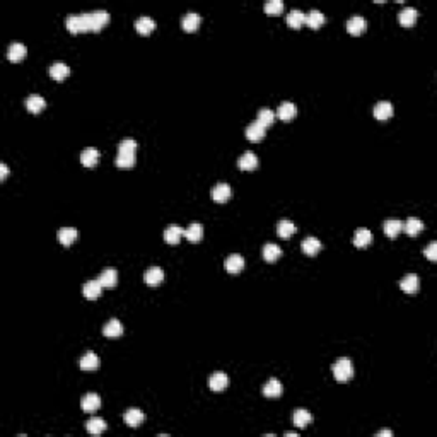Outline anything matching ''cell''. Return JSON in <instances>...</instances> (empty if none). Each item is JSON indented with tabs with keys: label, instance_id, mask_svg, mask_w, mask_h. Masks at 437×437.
Returning <instances> with one entry per match:
<instances>
[{
	"label": "cell",
	"instance_id": "cell-16",
	"mask_svg": "<svg viewBox=\"0 0 437 437\" xmlns=\"http://www.w3.org/2000/svg\"><path fill=\"white\" fill-rule=\"evenodd\" d=\"M374 116L381 121L391 118L393 116V105H391L390 101H379L376 106H374Z\"/></svg>",
	"mask_w": 437,
	"mask_h": 437
},
{
	"label": "cell",
	"instance_id": "cell-37",
	"mask_svg": "<svg viewBox=\"0 0 437 437\" xmlns=\"http://www.w3.org/2000/svg\"><path fill=\"white\" fill-rule=\"evenodd\" d=\"M86 429H87L89 434L98 436V434H101V432L106 431V422L103 420V418H99V417H92L91 420L86 424Z\"/></svg>",
	"mask_w": 437,
	"mask_h": 437
},
{
	"label": "cell",
	"instance_id": "cell-21",
	"mask_svg": "<svg viewBox=\"0 0 437 437\" xmlns=\"http://www.w3.org/2000/svg\"><path fill=\"white\" fill-rule=\"evenodd\" d=\"M297 109H296V105L290 101H284L282 105L279 106V109H277V116L280 118V120L284 121H289L292 120L294 116H296Z\"/></svg>",
	"mask_w": 437,
	"mask_h": 437
},
{
	"label": "cell",
	"instance_id": "cell-40",
	"mask_svg": "<svg viewBox=\"0 0 437 437\" xmlns=\"http://www.w3.org/2000/svg\"><path fill=\"white\" fill-rule=\"evenodd\" d=\"M294 232H296V225H294V222L287 220V218L280 220L279 225H277V234H279L280 238H284V239L290 238Z\"/></svg>",
	"mask_w": 437,
	"mask_h": 437
},
{
	"label": "cell",
	"instance_id": "cell-28",
	"mask_svg": "<svg viewBox=\"0 0 437 437\" xmlns=\"http://www.w3.org/2000/svg\"><path fill=\"white\" fill-rule=\"evenodd\" d=\"M398 19H400L401 26L412 27L415 24V21H417V10H415L414 7H405V9L400 12V16H398Z\"/></svg>",
	"mask_w": 437,
	"mask_h": 437
},
{
	"label": "cell",
	"instance_id": "cell-30",
	"mask_svg": "<svg viewBox=\"0 0 437 437\" xmlns=\"http://www.w3.org/2000/svg\"><path fill=\"white\" fill-rule=\"evenodd\" d=\"M185 238L188 239L190 242H198L200 239L203 238V227L202 224H190L188 229H185Z\"/></svg>",
	"mask_w": 437,
	"mask_h": 437
},
{
	"label": "cell",
	"instance_id": "cell-31",
	"mask_svg": "<svg viewBox=\"0 0 437 437\" xmlns=\"http://www.w3.org/2000/svg\"><path fill=\"white\" fill-rule=\"evenodd\" d=\"M309 422H311V414L307 410H304V408H297V410L294 412V425H296L297 429H306Z\"/></svg>",
	"mask_w": 437,
	"mask_h": 437
},
{
	"label": "cell",
	"instance_id": "cell-1",
	"mask_svg": "<svg viewBox=\"0 0 437 437\" xmlns=\"http://www.w3.org/2000/svg\"><path fill=\"white\" fill-rule=\"evenodd\" d=\"M65 26L72 34L86 33V31H92L91 27V14H82V16H70L65 21Z\"/></svg>",
	"mask_w": 437,
	"mask_h": 437
},
{
	"label": "cell",
	"instance_id": "cell-8",
	"mask_svg": "<svg viewBox=\"0 0 437 437\" xmlns=\"http://www.w3.org/2000/svg\"><path fill=\"white\" fill-rule=\"evenodd\" d=\"M101 407V398L96 393H87L84 398H82V410L87 412V414H94L96 410H99Z\"/></svg>",
	"mask_w": 437,
	"mask_h": 437
},
{
	"label": "cell",
	"instance_id": "cell-41",
	"mask_svg": "<svg viewBox=\"0 0 437 437\" xmlns=\"http://www.w3.org/2000/svg\"><path fill=\"white\" fill-rule=\"evenodd\" d=\"M275 116L277 114L273 113L272 109L268 108H262L258 111V121L263 125V127H270V125H273V121H275Z\"/></svg>",
	"mask_w": 437,
	"mask_h": 437
},
{
	"label": "cell",
	"instance_id": "cell-24",
	"mask_svg": "<svg viewBox=\"0 0 437 437\" xmlns=\"http://www.w3.org/2000/svg\"><path fill=\"white\" fill-rule=\"evenodd\" d=\"M103 333H105V336H108V338H118V336L123 335V325H121L118 320H109L108 323L105 325V328H103Z\"/></svg>",
	"mask_w": 437,
	"mask_h": 437
},
{
	"label": "cell",
	"instance_id": "cell-25",
	"mask_svg": "<svg viewBox=\"0 0 437 437\" xmlns=\"http://www.w3.org/2000/svg\"><path fill=\"white\" fill-rule=\"evenodd\" d=\"M24 105H26L27 111H31V113H40V111L44 109V106H46V101H44L41 96L31 94L29 98L24 101Z\"/></svg>",
	"mask_w": 437,
	"mask_h": 437
},
{
	"label": "cell",
	"instance_id": "cell-19",
	"mask_svg": "<svg viewBox=\"0 0 437 437\" xmlns=\"http://www.w3.org/2000/svg\"><path fill=\"white\" fill-rule=\"evenodd\" d=\"M238 166H239V169H242V171H253V169H256V166H258V157H256L253 152H246V154H242L241 157H239Z\"/></svg>",
	"mask_w": 437,
	"mask_h": 437
},
{
	"label": "cell",
	"instance_id": "cell-17",
	"mask_svg": "<svg viewBox=\"0 0 437 437\" xmlns=\"http://www.w3.org/2000/svg\"><path fill=\"white\" fill-rule=\"evenodd\" d=\"M224 266L229 273H239L242 268H244V258H242L241 255H231V256H227Z\"/></svg>",
	"mask_w": 437,
	"mask_h": 437
},
{
	"label": "cell",
	"instance_id": "cell-9",
	"mask_svg": "<svg viewBox=\"0 0 437 437\" xmlns=\"http://www.w3.org/2000/svg\"><path fill=\"white\" fill-rule=\"evenodd\" d=\"M229 384V377L225 372H214L212 376L209 377V388L212 391H222L225 390Z\"/></svg>",
	"mask_w": 437,
	"mask_h": 437
},
{
	"label": "cell",
	"instance_id": "cell-47",
	"mask_svg": "<svg viewBox=\"0 0 437 437\" xmlns=\"http://www.w3.org/2000/svg\"><path fill=\"white\" fill-rule=\"evenodd\" d=\"M377 436H379V437H383V436L384 437H391V436H393V432H391V431H379V432H377Z\"/></svg>",
	"mask_w": 437,
	"mask_h": 437
},
{
	"label": "cell",
	"instance_id": "cell-12",
	"mask_svg": "<svg viewBox=\"0 0 437 437\" xmlns=\"http://www.w3.org/2000/svg\"><path fill=\"white\" fill-rule=\"evenodd\" d=\"M99 282H101L103 289H113L118 282V273L114 268H105L103 273L99 275Z\"/></svg>",
	"mask_w": 437,
	"mask_h": 437
},
{
	"label": "cell",
	"instance_id": "cell-43",
	"mask_svg": "<svg viewBox=\"0 0 437 437\" xmlns=\"http://www.w3.org/2000/svg\"><path fill=\"white\" fill-rule=\"evenodd\" d=\"M135 151H137V142L131 138L121 140L118 145V154H135Z\"/></svg>",
	"mask_w": 437,
	"mask_h": 437
},
{
	"label": "cell",
	"instance_id": "cell-5",
	"mask_svg": "<svg viewBox=\"0 0 437 437\" xmlns=\"http://www.w3.org/2000/svg\"><path fill=\"white\" fill-rule=\"evenodd\" d=\"M366 27H367V22L362 16H353L347 21V31H349L350 34H353V36L362 34L364 31H366Z\"/></svg>",
	"mask_w": 437,
	"mask_h": 437
},
{
	"label": "cell",
	"instance_id": "cell-27",
	"mask_svg": "<svg viewBox=\"0 0 437 437\" xmlns=\"http://www.w3.org/2000/svg\"><path fill=\"white\" fill-rule=\"evenodd\" d=\"M401 231H403V222L398 220V218H388L384 222V234L388 238H396Z\"/></svg>",
	"mask_w": 437,
	"mask_h": 437
},
{
	"label": "cell",
	"instance_id": "cell-4",
	"mask_svg": "<svg viewBox=\"0 0 437 437\" xmlns=\"http://www.w3.org/2000/svg\"><path fill=\"white\" fill-rule=\"evenodd\" d=\"M231 197H232V190L227 183H218V185L214 186L212 198L216 200L217 203H225Z\"/></svg>",
	"mask_w": 437,
	"mask_h": 437
},
{
	"label": "cell",
	"instance_id": "cell-15",
	"mask_svg": "<svg viewBox=\"0 0 437 437\" xmlns=\"http://www.w3.org/2000/svg\"><path fill=\"white\" fill-rule=\"evenodd\" d=\"M135 29H137V33H140V34H151L152 31L155 29V21L152 19V17L142 16L135 21Z\"/></svg>",
	"mask_w": 437,
	"mask_h": 437
},
{
	"label": "cell",
	"instance_id": "cell-7",
	"mask_svg": "<svg viewBox=\"0 0 437 437\" xmlns=\"http://www.w3.org/2000/svg\"><path fill=\"white\" fill-rule=\"evenodd\" d=\"M265 130H266V128L263 127V125L260 123L258 120L253 121V123L249 125L248 128H246V138H248L249 142H260V140H263V137H265Z\"/></svg>",
	"mask_w": 437,
	"mask_h": 437
},
{
	"label": "cell",
	"instance_id": "cell-34",
	"mask_svg": "<svg viewBox=\"0 0 437 437\" xmlns=\"http://www.w3.org/2000/svg\"><path fill=\"white\" fill-rule=\"evenodd\" d=\"M26 55V46L22 43H12L9 46V51H7V57H9L10 62H21Z\"/></svg>",
	"mask_w": 437,
	"mask_h": 437
},
{
	"label": "cell",
	"instance_id": "cell-36",
	"mask_svg": "<svg viewBox=\"0 0 437 437\" xmlns=\"http://www.w3.org/2000/svg\"><path fill=\"white\" fill-rule=\"evenodd\" d=\"M282 256V249L279 248L277 244H265V248H263V258L266 260L268 263H275L277 260Z\"/></svg>",
	"mask_w": 437,
	"mask_h": 437
},
{
	"label": "cell",
	"instance_id": "cell-46",
	"mask_svg": "<svg viewBox=\"0 0 437 437\" xmlns=\"http://www.w3.org/2000/svg\"><path fill=\"white\" fill-rule=\"evenodd\" d=\"M7 175H9V169H7V164L2 162V164H0V179L3 181V179L7 178Z\"/></svg>",
	"mask_w": 437,
	"mask_h": 437
},
{
	"label": "cell",
	"instance_id": "cell-32",
	"mask_svg": "<svg viewBox=\"0 0 437 437\" xmlns=\"http://www.w3.org/2000/svg\"><path fill=\"white\" fill-rule=\"evenodd\" d=\"M77 239V231L74 227H62L58 231V241L64 246H70Z\"/></svg>",
	"mask_w": 437,
	"mask_h": 437
},
{
	"label": "cell",
	"instance_id": "cell-45",
	"mask_svg": "<svg viewBox=\"0 0 437 437\" xmlns=\"http://www.w3.org/2000/svg\"><path fill=\"white\" fill-rule=\"evenodd\" d=\"M424 255L427 256V258L431 260V262H436V260H437V242H436V241H432L431 244H429L427 248H425Z\"/></svg>",
	"mask_w": 437,
	"mask_h": 437
},
{
	"label": "cell",
	"instance_id": "cell-23",
	"mask_svg": "<svg viewBox=\"0 0 437 437\" xmlns=\"http://www.w3.org/2000/svg\"><path fill=\"white\" fill-rule=\"evenodd\" d=\"M68 74H70V68H68V65H65L64 62H55V64L50 67V75L55 79V81H64V79L68 77Z\"/></svg>",
	"mask_w": 437,
	"mask_h": 437
},
{
	"label": "cell",
	"instance_id": "cell-14",
	"mask_svg": "<svg viewBox=\"0 0 437 437\" xmlns=\"http://www.w3.org/2000/svg\"><path fill=\"white\" fill-rule=\"evenodd\" d=\"M371 241H372V232H371L369 229H366V227L357 229L355 236H353V244H355L357 248H366V246L371 244Z\"/></svg>",
	"mask_w": 437,
	"mask_h": 437
},
{
	"label": "cell",
	"instance_id": "cell-6",
	"mask_svg": "<svg viewBox=\"0 0 437 437\" xmlns=\"http://www.w3.org/2000/svg\"><path fill=\"white\" fill-rule=\"evenodd\" d=\"M144 280H145V284H147V285L155 287V285H159L162 280H164V272H162L159 266H151V268L145 270Z\"/></svg>",
	"mask_w": 437,
	"mask_h": 437
},
{
	"label": "cell",
	"instance_id": "cell-3",
	"mask_svg": "<svg viewBox=\"0 0 437 437\" xmlns=\"http://www.w3.org/2000/svg\"><path fill=\"white\" fill-rule=\"evenodd\" d=\"M89 14H91V27L96 33L101 31L109 22V14L106 10H94V12H89Z\"/></svg>",
	"mask_w": 437,
	"mask_h": 437
},
{
	"label": "cell",
	"instance_id": "cell-42",
	"mask_svg": "<svg viewBox=\"0 0 437 437\" xmlns=\"http://www.w3.org/2000/svg\"><path fill=\"white\" fill-rule=\"evenodd\" d=\"M284 10V3L280 0H268L265 3V12L268 16H280Z\"/></svg>",
	"mask_w": 437,
	"mask_h": 437
},
{
	"label": "cell",
	"instance_id": "cell-22",
	"mask_svg": "<svg viewBox=\"0 0 437 437\" xmlns=\"http://www.w3.org/2000/svg\"><path fill=\"white\" fill-rule=\"evenodd\" d=\"M400 289L407 294H415L418 290V277L415 273H410V275L403 277L400 282Z\"/></svg>",
	"mask_w": 437,
	"mask_h": 437
},
{
	"label": "cell",
	"instance_id": "cell-13",
	"mask_svg": "<svg viewBox=\"0 0 437 437\" xmlns=\"http://www.w3.org/2000/svg\"><path fill=\"white\" fill-rule=\"evenodd\" d=\"M200 22H202V19H200L198 14H197V12H188L181 19V27L186 31V33H193V31L198 29Z\"/></svg>",
	"mask_w": 437,
	"mask_h": 437
},
{
	"label": "cell",
	"instance_id": "cell-33",
	"mask_svg": "<svg viewBox=\"0 0 437 437\" xmlns=\"http://www.w3.org/2000/svg\"><path fill=\"white\" fill-rule=\"evenodd\" d=\"M81 367L84 371H94L99 367V357L94 352H87L82 355L81 359Z\"/></svg>",
	"mask_w": 437,
	"mask_h": 437
},
{
	"label": "cell",
	"instance_id": "cell-39",
	"mask_svg": "<svg viewBox=\"0 0 437 437\" xmlns=\"http://www.w3.org/2000/svg\"><path fill=\"white\" fill-rule=\"evenodd\" d=\"M403 229L405 232H407L408 236H417L418 232L424 229V222L420 220V218H415V217H410L407 222L403 224Z\"/></svg>",
	"mask_w": 437,
	"mask_h": 437
},
{
	"label": "cell",
	"instance_id": "cell-35",
	"mask_svg": "<svg viewBox=\"0 0 437 437\" xmlns=\"http://www.w3.org/2000/svg\"><path fill=\"white\" fill-rule=\"evenodd\" d=\"M321 249V242L320 239L313 238V236H309V238H306L303 241V251L306 253L307 256H314L318 251Z\"/></svg>",
	"mask_w": 437,
	"mask_h": 437
},
{
	"label": "cell",
	"instance_id": "cell-26",
	"mask_svg": "<svg viewBox=\"0 0 437 437\" xmlns=\"http://www.w3.org/2000/svg\"><path fill=\"white\" fill-rule=\"evenodd\" d=\"M144 414H142V410H138V408H130V410H127V414H125V422H127L128 427H138V425H142V422H144Z\"/></svg>",
	"mask_w": 437,
	"mask_h": 437
},
{
	"label": "cell",
	"instance_id": "cell-10",
	"mask_svg": "<svg viewBox=\"0 0 437 437\" xmlns=\"http://www.w3.org/2000/svg\"><path fill=\"white\" fill-rule=\"evenodd\" d=\"M99 161V151L94 147H87L82 151V155H81V162L82 166H86V168H94L96 164H98Z\"/></svg>",
	"mask_w": 437,
	"mask_h": 437
},
{
	"label": "cell",
	"instance_id": "cell-2",
	"mask_svg": "<svg viewBox=\"0 0 437 437\" xmlns=\"http://www.w3.org/2000/svg\"><path fill=\"white\" fill-rule=\"evenodd\" d=\"M333 376H335L336 381H340V383H345V381L352 379L353 377V366L352 362H350V359H347V357H342V359H338L335 364H333Z\"/></svg>",
	"mask_w": 437,
	"mask_h": 437
},
{
	"label": "cell",
	"instance_id": "cell-18",
	"mask_svg": "<svg viewBox=\"0 0 437 437\" xmlns=\"http://www.w3.org/2000/svg\"><path fill=\"white\" fill-rule=\"evenodd\" d=\"M101 290H103V285L99 280H89V282L84 284V287H82V294H84L87 299H96V297L101 296Z\"/></svg>",
	"mask_w": 437,
	"mask_h": 437
},
{
	"label": "cell",
	"instance_id": "cell-44",
	"mask_svg": "<svg viewBox=\"0 0 437 437\" xmlns=\"http://www.w3.org/2000/svg\"><path fill=\"white\" fill-rule=\"evenodd\" d=\"M135 164V154H118L116 157V166L118 168L128 169Z\"/></svg>",
	"mask_w": 437,
	"mask_h": 437
},
{
	"label": "cell",
	"instance_id": "cell-20",
	"mask_svg": "<svg viewBox=\"0 0 437 437\" xmlns=\"http://www.w3.org/2000/svg\"><path fill=\"white\" fill-rule=\"evenodd\" d=\"M287 24L294 29H299L303 24H306V14L299 9H292L287 14Z\"/></svg>",
	"mask_w": 437,
	"mask_h": 437
},
{
	"label": "cell",
	"instance_id": "cell-38",
	"mask_svg": "<svg viewBox=\"0 0 437 437\" xmlns=\"http://www.w3.org/2000/svg\"><path fill=\"white\" fill-rule=\"evenodd\" d=\"M306 24L311 27V29H318L321 24H325V16L320 12V10L313 9L311 12L306 14Z\"/></svg>",
	"mask_w": 437,
	"mask_h": 437
},
{
	"label": "cell",
	"instance_id": "cell-48",
	"mask_svg": "<svg viewBox=\"0 0 437 437\" xmlns=\"http://www.w3.org/2000/svg\"><path fill=\"white\" fill-rule=\"evenodd\" d=\"M296 432H285V437H296Z\"/></svg>",
	"mask_w": 437,
	"mask_h": 437
},
{
	"label": "cell",
	"instance_id": "cell-11",
	"mask_svg": "<svg viewBox=\"0 0 437 437\" xmlns=\"http://www.w3.org/2000/svg\"><path fill=\"white\" fill-rule=\"evenodd\" d=\"M183 236H185V229L179 227V225H176V224L169 225V227L164 231V239L168 244H178L179 239H181Z\"/></svg>",
	"mask_w": 437,
	"mask_h": 437
},
{
	"label": "cell",
	"instance_id": "cell-29",
	"mask_svg": "<svg viewBox=\"0 0 437 437\" xmlns=\"http://www.w3.org/2000/svg\"><path fill=\"white\" fill-rule=\"evenodd\" d=\"M263 394L266 398H279L282 394V384L279 379H270L268 383L263 386Z\"/></svg>",
	"mask_w": 437,
	"mask_h": 437
}]
</instances>
